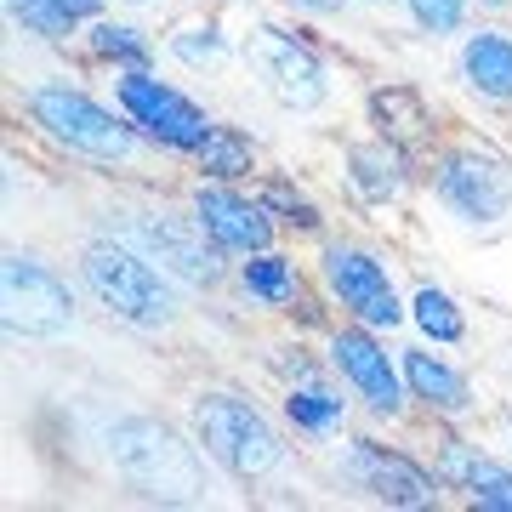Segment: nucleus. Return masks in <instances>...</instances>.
<instances>
[{"label": "nucleus", "mask_w": 512, "mask_h": 512, "mask_svg": "<svg viewBox=\"0 0 512 512\" xmlns=\"http://www.w3.org/2000/svg\"><path fill=\"white\" fill-rule=\"evenodd\" d=\"M165 52L177 57V63H188V69H217L222 57H228V35H222L217 18H188L165 35Z\"/></svg>", "instance_id": "nucleus-25"}, {"label": "nucleus", "mask_w": 512, "mask_h": 512, "mask_svg": "<svg viewBox=\"0 0 512 512\" xmlns=\"http://www.w3.org/2000/svg\"><path fill=\"white\" fill-rule=\"evenodd\" d=\"M114 234L137 245L148 262H160L165 274L188 285V291H211L222 285V251L205 239L200 217L194 211H165V205H143V211H120V228Z\"/></svg>", "instance_id": "nucleus-5"}, {"label": "nucleus", "mask_w": 512, "mask_h": 512, "mask_svg": "<svg viewBox=\"0 0 512 512\" xmlns=\"http://www.w3.org/2000/svg\"><path fill=\"white\" fill-rule=\"evenodd\" d=\"M325 353H330V370L342 376L353 399L365 404L370 416H404V404H410V387H404V365L387 353V342H376V330L370 325H336L325 336Z\"/></svg>", "instance_id": "nucleus-11"}, {"label": "nucleus", "mask_w": 512, "mask_h": 512, "mask_svg": "<svg viewBox=\"0 0 512 512\" xmlns=\"http://www.w3.org/2000/svg\"><path fill=\"white\" fill-rule=\"evenodd\" d=\"M86 52L97 63H114V69H148L154 63V40L126 18H97L86 23Z\"/></svg>", "instance_id": "nucleus-22"}, {"label": "nucleus", "mask_w": 512, "mask_h": 512, "mask_svg": "<svg viewBox=\"0 0 512 512\" xmlns=\"http://www.w3.org/2000/svg\"><path fill=\"white\" fill-rule=\"evenodd\" d=\"M467 92H478L484 103H512V29L484 23L473 35H461V57H456Z\"/></svg>", "instance_id": "nucleus-15"}, {"label": "nucleus", "mask_w": 512, "mask_h": 512, "mask_svg": "<svg viewBox=\"0 0 512 512\" xmlns=\"http://www.w3.org/2000/svg\"><path fill=\"white\" fill-rule=\"evenodd\" d=\"M342 165H348V183L353 194L365 205H387L399 200L404 183H410V171H404V148L399 143H353L348 154H342Z\"/></svg>", "instance_id": "nucleus-18"}, {"label": "nucleus", "mask_w": 512, "mask_h": 512, "mask_svg": "<svg viewBox=\"0 0 512 512\" xmlns=\"http://www.w3.org/2000/svg\"><path fill=\"white\" fill-rule=\"evenodd\" d=\"M478 6H490V12H507L512 0H478Z\"/></svg>", "instance_id": "nucleus-29"}, {"label": "nucleus", "mask_w": 512, "mask_h": 512, "mask_svg": "<svg viewBox=\"0 0 512 512\" xmlns=\"http://www.w3.org/2000/svg\"><path fill=\"white\" fill-rule=\"evenodd\" d=\"M410 325H416L427 342L456 348L461 336H467V313H461V302L450 291H439V285H421V291L410 296Z\"/></svg>", "instance_id": "nucleus-24"}, {"label": "nucleus", "mask_w": 512, "mask_h": 512, "mask_svg": "<svg viewBox=\"0 0 512 512\" xmlns=\"http://www.w3.org/2000/svg\"><path fill=\"white\" fill-rule=\"evenodd\" d=\"M342 478H353L359 490L387 501V507H433L444 490L439 473H427V467H416L410 456H399V450H387L376 439H348V450H342Z\"/></svg>", "instance_id": "nucleus-13"}, {"label": "nucleus", "mask_w": 512, "mask_h": 512, "mask_svg": "<svg viewBox=\"0 0 512 512\" xmlns=\"http://www.w3.org/2000/svg\"><path fill=\"white\" fill-rule=\"evenodd\" d=\"M433 194L456 222L467 228H495L512 211V165L495 148L461 143L433 160Z\"/></svg>", "instance_id": "nucleus-9"}, {"label": "nucleus", "mask_w": 512, "mask_h": 512, "mask_svg": "<svg viewBox=\"0 0 512 512\" xmlns=\"http://www.w3.org/2000/svg\"><path fill=\"white\" fill-rule=\"evenodd\" d=\"M0 319H6V336H23V342L69 336L74 330L69 279L35 251H6V262H0Z\"/></svg>", "instance_id": "nucleus-6"}, {"label": "nucleus", "mask_w": 512, "mask_h": 512, "mask_svg": "<svg viewBox=\"0 0 512 512\" xmlns=\"http://www.w3.org/2000/svg\"><path fill=\"white\" fill-rule=\"evenodd\" d=\"M245 69L256 74V86L274 97L279 109L291 114H313L330 103V69L319 63L308 40H296L279 23H256L245 35Z\"/></svg>", "instance_id": "nucleus-8"}, {"label": "nucleus", "mask_w": 512, "mask_h": 512, "mask_svg": "<svg viewBox=\"0 0 512 512\" xmlns=\"http://www.w3.org/2000/svg\"><path fill=\"white\" fill-rule=\"evenodd\" d=\"M399 365H404V387L421 410H433V416H467L473 410V387L450 359L427 348H399Z\"/></svg>", "instance_id": "nucleus-16"}, {"label": "nucleus", "mask_w": 512, "mask_h": 512, "mask_svg": "<svg viewBox=\"0 0 512 512\" xmlns=\"http://www.w3.org/2000/svg\"><path fill=\"white\" fill-rule=\"evenodd\" d=\"M80 285L109 319L131 330H165L177 319V279L120 234H103L80 251Z\"/></svg>", "instance_id": "nucleus-3"}, {"label": "nucleus", "mask_w": 512, "mask_h": 512, "mask_svg": "<svg viewBox=\"0 0 512 512\" xmlns=\"http://www.w3.org/2000/svg\"><path fill=\"white\" fill-rule=\"evenodd\" d=\"M285 421H291L296 433H308V439H330L342 421H348V399H342V387L325 382L319 370L313 376H296L285 387Z\"/></svg>", "instance_id": "nucleus-19"}, {"label": "nucleus", "mask_w": 512, "mask_h": 512, "mask_svg": "<svg viewBox=\"0 0 512 512\" xmlns=\"http://www.w3.org/2000/svg\"><path fill=\"white\" fill-rule=\"evenodd\" d=\"M188 211L200 217L205 239L217 245L222 256H251V251H268L274 245V211L256 200V194H245V188L234 183H217V177H205L194 194H188Z\"/></svg>", "instance_id": "nucleus-12"}, {"label": "nucleus", "mask_w": 512, "mask_h": 512, "mask_svg": "<svg viewBox=\"0 0 512 512\" xmlns=\"http://www.w3.org/2000/svg\"><path fill=\"white\" fill-rule=\"evenodd\" d=\"M109 0H6V18L18 23L23 35L40 40H69L80 23H97Z\"/></svg>", "instance_id": "nucleus-20"}, {"label": "nucleus", "mask_w": 512, "mask_h": 512, "mask_svg": "<svg viewBox=\"0 0 512 512\" xmlns=\"http://www.w3.org/2000/svg\"><path fill=\"white\" fill-rule=\"evenodd\" d=\"M194 439L239 484H262V478H274L291 461L279 427L245 393H234V387H205L200 399H194Z\"/></svg>", "instance_id": "nucleus-4"}, {"label": "nucleus", "mask_w": 512, "mask_h": 512, "mask_svg": "<svg viewBox=\"0 0 512 512\" xmlns=\"http://www.w3.org/2000/svg\"><path fill=\"white\" fill-rule=\"evenodd\" d=\"M404 12H410V23H416L421 35H461L467 29V12H473V0H404Z\"/></svg>", "instance_id": "nucleus-27"}, {"label": "nucleus", "mask_w": 512, "mask_h": 512, "mask_svg": "<svg viewBox=\"0 0 512 512\" xmlns=\"http://www.w3.org/2000/svg\"><path fill=\"white\" fill-rule=\"evenodd\" d=\"M234 279H239V291L251 296L256 308H274V313L302 308V296H308V285H302V268H296L291 256H279L274 245L245 256V262L234 268Z\"/></svg>", "instance_id": "nucleus-17"}, {"label": "nucleus", "mask_w": 512, "mask_h": 512, "mask_svg": "<svg viewBox=\"0 0 512 512\" xmlns=\"http://www.w3.org/2000/svg\"><path fill=\"white\" fill-rule=\"evenodd\" d=\"M256 200L274 211V222H285V228H302V234H319V205L308 200V194H296L291 183H262L256 188Z\"/></svg>", "instance_id": "nucleus-26"}, {"label": "nucleus", "mask_w": 512, "mask_h": 512, "mask_svg": "<svg viewBox=\"0 0 512 512\" xmlns=\"http://www.w3.org/2000/svg\"><path fill=\"white\" fill-rule=\"evenodd\" d=\"M126 6H160V0H126Z\"/></svg>", "instance_id": "nucleus-30"}, {"label": "nucleus", "mask_w": 512, "mask_h": 512, "mask_svg": "<svg viewBox=\"0 0 512 512\" xmlns=\"http://www.w3.org/2000/svg\"><path fill=\"white\" fill-rule=\"evenodd\" d=\"M291 6H302V12H313V18H330V12H342L348 0H291Z\"/></svg>", "instance_id": "nucleus-28"}, {"label": "nucleus", "mask_w": 512, "mask_h": 512, "mask_svg": "<svg viewBox=\"0 0 512 512\" xmlns=\"http://www.w3.org/2000/svg\"><path fill=\"white\" fill-rule=\"evenodd\" d=\"M194 165H200V177L239 183V177H251V171H256V143H251L239 126H211V137L200 143Z\"/></svg>", "instance_id": "nucleus-23"}, {"label": "nucleus", "mask_w": 512, "mask_h": 512, "mask_svg": "<svg viewBox=\"0 0 512 512\" xmlns=\"http://www.w3.org/2000/svg\"><path fill=\"white\" fill-rule=\"evenodd\" d=\"M319 274H325V291L330 302L359 319L370 330H399L410 319V308L399 302L393 291V274H387V262L365 245H353V239H330L325 251H319Z\"/></svg>", "instance_id": "nucleus-10"}, {"label": "nucleus", "mask_w": 512, "mask_h": 512, "mask_svg": "<svg viewBox=\"0 0 512 512\" xmlns=\"http://www.w3.org/2000/svg\"><path fill=\"white\" fill-rule=\"evenodd\" d=\"M103 450H109L114 473L148 501H205L211 490L200 439L188 444L177 427L154 416H114L103 427Z\"/></svg>", "instance_id": "nucleus-2"}, {"label": "nucleus", "mask_w": 512, "mask_h": 512, "mask_svg": "<svg viewBox=\"0 0 512 512\" xmlns=\"http://www.w3.org/2000/svg\"><path fill=\"white\" fill-rule=\"evenodd\" d=\"M433 473L450 484V490H461L473 507L484 512H512V467L507 461L484 456L478 444L467 439H439V467Z\"/></svg>", "instance_id": "nucleus-14"}, {"label": "nucleus", "mask_w": 512, "mask_h": 512, "mask_svg": "<svg viewBox=\"0 0 512 512\" xmlns=\"http://www.w3.org/2000/svg\"><path fill=\"white\" fill-rule=\"evenodd\" d=\"M370 114H376V126H382L387 143H399V148L427 143V126H433V114H427L421 92H410V86H387V92H370Z\"/></svg>", "instance_id": "nucleus-21"}, {"label": "nucleus", "mask_w": 512, "mask_h": 512, "mask_svg": "<svg viewBox=\"0 0 512 512\" xmlns=\"http://www.w3.org/2000/svg\"><path fill=\"white\" fill-rule=\"evenodd\" d=\"M23 109H29V126L46 137L52 148H63L69 160L86 165H120V171H143L154 160V143L126 120L120 103H97L86 86L74 80H35L23 92Z\"/></svg>", "instance_id": "nucleus-1"}, {"label": "nucleus", "mask_w": 512, "mask_h": 512, "mask_svg": "<svg viewBox=\"0 0 512 512\" xmlns=\"http://www.w3.org/2000/svg\"><path fill=\"white\" fill-rule=\"evenodd\" d=\"M114 103L126 109V120L143 131L154 148L165 154H200V143L211 137V114L194 103L188 92H177L171 80H160L154 69H114Z\"/></svg>", "instance_id": "nucleus-7"}]
</instances>
